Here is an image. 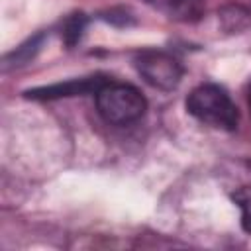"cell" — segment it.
<instances>
[{"mask_svg":"<svg viewBox=\"0 0 251 251\" xmlns=\"http://www.w3.org/2000/svg\"><path fill=\"white\" fill-rule=\"evenodd\" d=\"M133 63L141 78L159 90H173L178 86L182 78L180 63L165 51H155V49L141 51L137 53Z\"/></svg>","mask_w":251,"mask_h":251,"instance_id":"3","label":"cell"},{"mask_svg":"<svg viewBox=\"0 0 251 251\" xmlns=\"http://www.w3.org/2000/svg\"><path fill=\"white\" fill-rule=\"evenodd\" d=\"M43 37H45L43 33H37V35L29 37L25 43H22L20 47H16L12 53H8V55L4 57V71L16 69V67H22V65L29 63V61L35 57V53L41 49Z\"/></svg>","mask_w":251,"mask_h":251,"instance_id":"6","label":"cell"},{"mask_svg":"<svg viewBox=\"0 0 251 251\" xmlns=\"http://www.w3.org/2000/svg\"><path fill=\"white\" fill-rule=\"evenodd\" d=\"M233 202L241 208V226L247 233H251V188H239L231 194Z\"/></svg>","mask_w":251,"mask_h":251,"instance_id":"8","label":"cell"},{"mask_svg":"<svg viewBox=\"0 0 251 251\" xmlns=\"http://www.w3.org/2000/svg\"><path fill=\"white\" fill-rule=\"evenodd\" d=\"M143 2L175 22H196L204 14L202 0H143Z\"/></svg>","mask_w":251,"mask_h":251,"instance_id":"5","label":"cell"},{"mask_svg":"<svg viewBox=\"0 0 251 251\" xmlns=\"http://www.w3.org/2000/svg\"><path fill=\"white\" fill-rule=\"evenodd\" d=\"M84 25H86V16L84 14H73L67 18L65 25H63V39L67 45H75L82 31H84Z\"/></svg>","mask_w":251,"mask_h":251,"instance_id":"7","label":"cell"},{"mask_svg":"<svg viewBox=\"0 0 251 251\" xmlns=\"http://www.w3.org/2000/svg\"><path fill=\"white\" fill-rule=\"evenodd\" d=\"M247 104H249V110H251V82L247 86Z\"/></svg>","mask_w":251,"mask_h":251,"instance_id":"9","label":"cell"},{"mask_svg":"<svg viewBox=\"0 0 251 251\" xmlns=\"http://www.w3.org/2000/svg\"><path fill=\"white\" fill-rule=\"evenodd\" d=\"M96 108L108 124L127 126L145 114L147 102L143 94L129 84L106 82L96 92Z\"/></svg>","mask_w":251,"mask_h":251,"instance_id":"2","label":"cell"},{"mask_svg":"<svg viewBox=\"0 0 251 251\" xmlns=\"http://www.w3.org/2000/svg\"><path fill=\"white\" fill-rule=\"evenodd\" d=\"M106 82H108L106 76L94 75V76H86V78H73L67 82L31 88V90H25V96L31 100H55V98H67V96H82V94L98 92Z\"/></svg>","mask_w":251,"mask_h":251,"instance_id":"4","label":"cell"},{"mask_svg":"<svg viewBox=\"0 0 251 251\" xmlns=\"http://www.w3.org/2000/svg\"><path fill=\"white\" fill-rule=\"evenodd\" d=\"M186 110L196 120L226 131H233L239 124L237 106L229 94L216 84H200L186 98Z\"/></svg>","mask_w":251,"mask_h":251,"instance_id":"1","label":"cell"}]
</instances>
